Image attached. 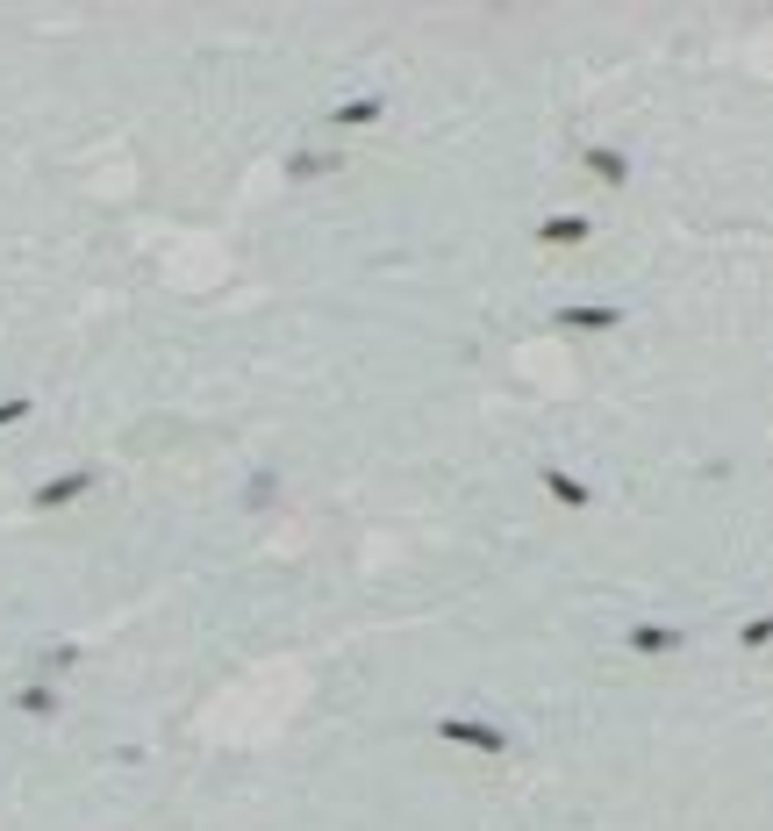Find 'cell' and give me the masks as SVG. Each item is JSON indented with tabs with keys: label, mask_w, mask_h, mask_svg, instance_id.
<instances>
[{
	"label": "cell",
	"mask_w": 773,
	"mask_h": 831,
	"mask_svg": "<svg viewBox=\"0 0 773 831\" xmlns=\"http://www.w3.org/2000/svg\"><path fill=\"white\" fill-rule=\"evenodd\" d=\"M587 237V222L581 216H558V222H544V245H581Z\"/></svg>",
	"instance_id": "obj_2"
},
{
	"label": "cell",
	"mask_w": 773,
	"mask_h": 831,
	"mask_svg": "<svg viewBox=\"0 0 773 831\" xmlns=\"http://www.w3.org/2000/svg\"><path fill=\"white\" fill-rule=\"evenodd\" d=\"M587 165H595L602 179H624V158H616V150H587Z\"/></svg>",
	"instance_id": "obj_3"
},
{
	"label": "cell",
	"mask_w": 773,
	"mask_h": 831,
	"mask_svg": "<svg viewBox=\"0 0 773 831\" xmlns=\"http://www.w3.org/2000/svg\"><path fill=\"white\" fill-rule=\"evenodd\" d=\"M437 738H459V746H480V752H502V731H488V724H437Z\"/></svg>",
	"instance_id": "obj_1"
}]
</instances>
